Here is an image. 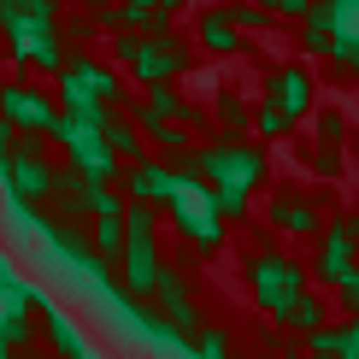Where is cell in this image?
<instances>
[{
    "mask_svg": "<svg viewBox=\"0 0 359 359\" xmlns=\"http://www.w3.org/2000/svg\"><path fill=\"white\" fill-rule=\"evenodd\" d=\"M301 289H306V271H301V265H289L283 253H259V259H253V301L271 312V318H283Z\"/></svg>",
    "mask_w": 359,
    "mask_h": 359,
    "instance_id": "obj_1",
    "label": "cell"
},
{
    "mask_svg": "<svg viewBox=\"0 0 359 359\" xmlns=\"http://www.w3.org/2000/svg\"><path fill=\"white\" fill-rule=\"evenodd\" d=\"M265 100H271V107H277V112H283V118L294 124V118H301V112L312 107V77H306L301 65L277 71V77H271V88H265Z\"/></svg>",
    "mask_w": 359,
    "mask_h": 359,
    "instance_id": "obj_2",
    "label": "cell"
},
{
    "mask_svg": "<svg viewBox=\"0 0 359 359\" xmlns=\"http://www.w3.org/2000/svg\"><path fill=\"white\" fill-rule=\"evenodd\" d=\"M348 271H359V265H353V230H348V224H330V230H324V253H318V277L324 283H341Z\"/></svg>",
    "mask_w": 359,
    "mask_h": 359,
    "instance_id": "obj_3",
    "label": "cell"
},
{
    "mask_svg": "<svg viewBox=\"0 0 359 359\" xmlns=\"http://www.w3.org/2000/svg\"><path fill=\"white\" fill-rule=\"evenodd\" d=\"M271 224H277V230H289V236H318L324 230L318 206H312L306 194H277V201H271Z\"/></svg>",
    "mask_w": 359,
    "mask_h": 359,
    "instance_id": "obj_4",
    "label": "cell"
},
{
    "mask_svg": "<svg viewBox=\"0 0 359 359\" xmlns=\"http://www.w3.org/2000/svg\"><path fill=\"white\" fill-rule=\"evenodd\" d=\"M154 294H159V306H165V318H171V330L177 336H189L194 330V306H189V289L177 283L165 265H159V283H154Z\"/></svg>",
    "mask_w": 359,
    "mask_h": 359,
    "instance_id": "obj_5",
    "label": "cell"
},
{
    "mask_svg": "<svg viewBox=\"0 0 359 359\" xmlns=\"http://www.w3.org/2000/svg\"><path fill=\"white\" fill-rule=\"evenodd\" d=\"M171 183H177V171H171V165H159V159H142V165L130 171V194H136L142 206L165 201V194H171Z\"/></svg>",
    "mask_w": 359,
    "mask_h": 359,
    "instance_id": "obj_6",
    "label": "cell"
},
{
    "mask_svg": "<svg viewBox=\"0 0 359 359\" xmlns=\"http://www.w3.org/2000/svg\"><path fill=\"white\" fill-rule=\"evenodd\" d=\"M312 12L336 29V41H359V0H312Z\"/></svg>",
    "mask_w": 359,
    "mask_h": 359,
    "instance_id": "obj_7",
    "label": "cell"
},
{
    "mask_svg": "<svg viewBox=\"0 0 359 359\" xmlns=\"http://www.w3.org/2000/svg\"><path fill=\"white\" fill-rule=\"evenodd\" d=\"M201 41H206V48H212V53H236V24H230V12H206V24H201Z\"/></svg>",
    "mask_w": 359,
    "mask_h": 359,
    "instance_id": "obj_8",
    "label": "cell"
},
{
    "mask_svg": "<svg viewBox=\"0 0 359 359\" xmlns=\"http://www.w3.org/2000/svg\"><path fill=\"white\" fill-rule=\"evenodd\" d=\"M118 248H124V212H100L95 218V253L100 259H118Z\"/></svg>",
    "mask_w": 359,
    "mask_h": 359,
    "instance_id": "obj_9",
    "label": "cell"
},
{
    "mask_svg": "<svg viewBox=\"0 0 359 359\" xmlns=\"http://www.w3.org/2000/svg\"><path fill=\"white\" fill-rule=\"evenodd\" d=\"M283 324H289V330H318V324H324V306L301 289V294L289 301V312H283Z\"/></svg>",
    "mask_w": 359,
    "mask_h": 359,
    "instance_id": "obj_10",
    "label": "cell"
},
{
    "mask_svg": "<svg viewBox=\"0 0 359 359\" xmlns=\"http://www.w3.org/2000/svg\"><path fill=\"white\" fill-rule=\"evenodd\" d=\"M48 336L59 341V353H65V359H83V341H77V330H71L65 318H48Z\"/></svg>",
    "mask_w": 359,
    "mask_h": 359,
    "instance_id": "obj_11",
    "label": "cell"
},
{
    "mask_svg": "<svg viewBox=\"0 0 359 359\" xmlns=\"http://www.w3.org/2000/svg\"><path fill=\"white\" fill-rule=\"evenodd\" d=\"M218 118H224V130H230V136H242V130H248V107H242L236 95L218 100Z\"/></svg>",
    "mask_w": 359,
    "mask_h": 359,
    "instance_id": "obj_12",
    "label": "cell"
},
{
    "mask_svg": "<svg viewBox=\"0 0 359 359\" xmlns=\"http://www.w3.org/2000/svg\"><path fill=\"white\" fill-rule=\"evenodd\" d=\"M253 130H259V136H283V130H289V118H283L271 100H265V107H259V118H253Z\"/></svg>",
    "mask_w": 359,
    "mask_h": 359,
    "instance_id": "obj_13",
    "label": "cell"
},
{
    "mask_svg": "<svg viewBox=\"0 0 359 359\" xmlns=\"http://www.w3.org/2000/svg\"><path fill=\"white\" fill-rule=\"evenodd\" d=\"M336 359H359V318H348L336 330Z\"/></svg>",
    "mask_w": 359,
    "mask_h": 359,
    "instance_id": "obj_14",
    "label": "cell"
},
{
    "mask_svg": "<svg viewBox=\"0 0 359 359\" xmlns=\"http://www.w3.org/2000/svg\"><path fill=\"white\" fill-rule=\"evenodd\" d=\"M230 24H248V29H265V24H271V12H265L259 0H253V6H230Z\"/></svg>",
    "mask_w": 359,
    "mask_h": 359,
    "instance_id": "obj_15",
    "label": "cell"
},
{
    "mask_svg": "<svg viewBox=\"0 0 359 359\" xmlns=\"http://www.w3.org/2000/svg\"><path fill=\"white\" fill-rule=\"evenodd\" d=\"M336 289H341V312H348V318H359V271H348Z\"/></svg>",
    "mask_w": 359,
    "mask_h": 359,
    "instance_id": "obj_16",
    "label": "cell"
},
{
    "mask_svg": "<svg viewBox=\"0 0 359 359\" xmlns=\"http://www.w3.org/2000/svg\"><path fill=\"white\" fill-rule=\"evenodd\" d=\"M312 165H318L324 177H336V171H341V154H336V142H324V147H312Z\"/></svg>",
    "mask_w": 359,
    "mask_h": 359,
    "instance_id": "obj_17",
    "label": "cell"
},
{
    "mask_svg": "<svg viewBox=\"0 0 359 359\" xmlns=\"http://www.w3.org/2000/svg\"><path fill=\"white\" fill-rule=\"evenodd\" d=\"M318 136H324V142H341V112H324V118H318Z\"/></svg>",
    "mask_w": 359,
    "mask_h": 359,
    "instance_id": "obj_18",
    "label": "cell"
},
{
    "mask_svg": "<svg viewBox=\"0 0 359 359\" xmlns=\"http://www.w3.org/2000/svg\"><path fill=\"white\" fill-rule=\"evenodd\" d=\"M277 12H289V18H306V12H312V0H277Z\"/></svg>",
    "mask_w": 359,
    "mask_h": 359,
    "instance_id": "obj_19",
    "label": "cell"
},
{
    "mask_svg": "<svg viewBox=\"0 0 359 359\" xmlns=\"http://www.w3.org/2000/svg\"><path fill=\"white\" fill-rule=\"evenodd\" d=\"M341 65H348L353 77H359V41H348V59H341Z\"/></svg>",
    "mask_w": 359,
    "mask_h": 359,
    "instance_id": "obj_20",
    "label": "cell"
},
{
    "mask_svg": "<svg viewBox=\"0 0 359 359\" xmlns=\"http://www.w3.org/2000/svg\"><path fill=\"white\" fill-rule=\"evenodd\" d=\"M348 230H353V242H359V201H353V224H348Z\"/></svg>",
    "mask_w": 359,
    "mask_h": 359,
    "instance_id": "obj_21",
    "label": "cell"
},
{
    "mask_svg": "<svg viewBox=\"0 0 359 359\" xmlns=\"http://www.w3.org/2000/svg\"><path fill=\"white\" fill-rule=\"evenodd\" d=\"M259 6H265V12H277V0H259Z\"/></svg>",
    "mask_w": 359,
    "mask_h": 359,
    "instance_id": "obj_22",
    "label": "cell"
},
{
    "mask_svg": "<svg viewBox=\"0 0 359 359\" xmlns=\"http://www.w3.org/2000/svg\"><path fill=\"white\" fill-rule=\"evenodd\" d=\"M83 359H88V353H83Z\"/></svg>",
    "mask_w": 359,
    "mask_h": 359,
    "instance_id": "obj_23",
    "label": "cell"
}]
</instances>
